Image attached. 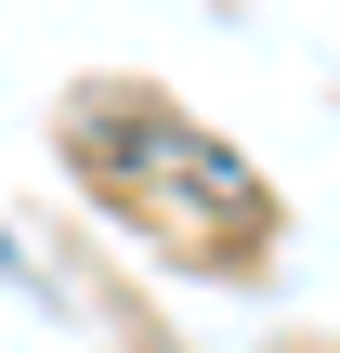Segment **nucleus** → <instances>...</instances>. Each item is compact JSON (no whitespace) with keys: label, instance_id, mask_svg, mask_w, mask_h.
I'll return each instance as SVG.
<instances>
[{"label":"nucleus","instance_id":"obj_1","mask_svg":"<svg viewBox=\"0 0 340 353\" xmlns=\"http://www.w3.org/2000/svg\"><path fill=\"white\" fill-rule=\"evenodd\" d=\"M0 262H13V249H0Z\"/></svg>","mask_w":340,"mask_h":353}]
</instances>
